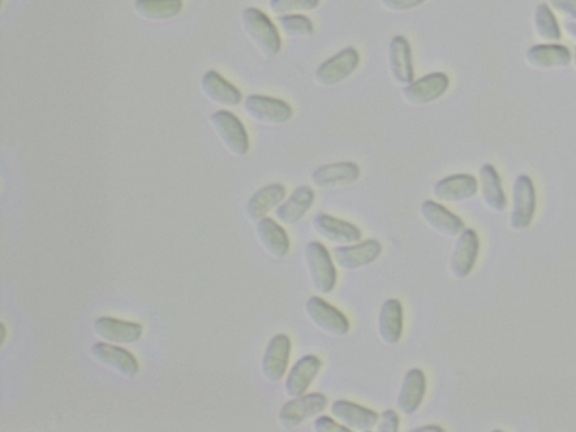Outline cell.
Listing matches in <instances>:
<instances>
[{
	"label": "cell",
	"mask_w": 576,
	"mask_h": 432,
	"mask_svg": "<svg viewBox=\"0 0 576 432\" xmlns=\"http://www.w3.org/2000/svg\"><path fill=\"white\" fill-rule=\"evenodd\" d=\"M256 233L262 248L273 258L283 259L290 253V237L273 219L264 218L258 221Z\"/></svg>",
	"instance_id": "cell-25"
},
{
	"label": "cell",
	"mask_w": 576,
	"mask_h": 432,
	"mask_svg": "<svg viewBox=\"0 0 576 432\" xmlns=\"http://www.w3.org/2000/svg\"><path fill=\"white\" fill-rule=\"evenodd\" d=\"M480 252L479 236L472 228L461 233L450 261V270L454 278L462 279L471 274Z\"/></svg>",
	"instance_id": "cell-15"
},
{
	"label": "cell",
	"mask_w": 576,
	"mask_h": 432,
	"mask_svg": "<svg viewBox=\"0 0 576 432\" xmlns=\"http://www.w3.org/2000/svg\"><path fill=\"white\" fill-rule=\"evenodd\" d=\"M536 189L530 176L520 175L514 186V209L511 227L523 230L531 226L536 211Z\"/></svg>",
	"instance_id": "cell-9"
},
{
	"label": "cell",
	"mask_w": 576,
	"mask_h": 432,
	"mask_svg": "<svg viewBox=\"0 0 576 432\" xmlns=\"http://www.w3.org/2000/svg\"><path fill=\"white\" fill-rule=\"evenodd\" d=\"M322 361L319 357L308 355L300 358L292 367L285 382L286 395L292 399L304 395L309 386L315 381L321 370Z\"/></svg>",
	"instance_id": "cell-20"
},
{
	"label": "cell",
	"mask_w": 576,
	"mask_h": 432,
	"mask_svg": "<svg viewBox=\"0 0 576 432\" xmlns=\"http://www.w3.org/2000/svg\"><path fill=\"white\" fill-rule=\"evenodd\" d=\"M305 261L316 291L322 295L333 292L337 284V270L325 245L317 241L309 242L305 248Z\"/></svg>",
	"instance_id": "cell-4"
},
{
	"label": "cell",
	"mask_w": 576,
	"mask_h": 432,
	"mask_svg": "<svg viewBox=\"0 0 576 432\" xmlns=\"http://www.w3.org/2000/svg\"><path fill=\"white\" fill-rule=\"evenodd\" d=\"M286 196L285 186L270 184L257 191L247 204V216L252 222L260 221L270 211L282 204Z\"/></svg>",
	"instance_id": "cell-28"
},
{
	"label": "cell",
	"mask_w": 576,
	"mask_h": 432,
	"mask_svg": "<svg viewBox=\"0 0 576 432\" xmlns=\"http://www.w3.org/2000/svg\"><path fill=\"white\" fill-rule=\"evenodd\" d=\"M477 189L479 183L474 176L457 174L438 180L433 186L432 195L440 202H464L474 197Z\"/></svg>",
	"instance_id": "cell-14"
},
{
	"label": "cell",
	"mask_w": 576,
	"mask_h": 432,
	"mask_svg": "<svg viewBox=\"0 0 576 432\" xmlns=\"http://www.w3.org/2000/svg\"><path fill=\"white\" fill-rule=\"evenodd\" d=\"M201 89L204 96L218 106L235 107L243 101L240 90L215 71L204 73L201 80Z\"/></svg>",
	"instance_id": "cell-17"
},
{
	"label": "cell",
	"mask_w": 576,
	"mask_h": 432,
	"mask_svg": "<svg viewBox=\"0 0 576 432\" xmlns=\"http://www.w3.org/2000/svg\"><path fill=\"white\" fill-rule=\"evenodd\" d=\"M526 60L530 66L537 69L565 68L572 62V52L558 43H544L530 47Z\"/></svg>",
	"instance_id": "cell-21"
},
{
	"label": "cell",
	"mask_w": 576,
	"mask_h": 432,
	"mask_svg": "<svg viewBox=\"0 0 576 432\" xmlns=\"http://www.w3.org/2000/svg\"><path fill=\"white\" fill-rule=\"evenodd\" d=\"M326 405H328V399L321 393L294 397L293 400L283 405L278 414L279 422L287 429H293L308 419L324 412Z\"/></svg>",
	"instance_id": "cell-8"
},
{
	"label": "cell",
	"mask_w": 576,
	"mask_h": 432,
	"mask_svg": "<svg viewBox=\"0 0 576 432\" xmlns=\"http://www.w3.org/2000/svg\"><path fill=\"white\" fill-rule=\"evenodd\" d=\"M315 201L316 194L311 187L299 186L291 196L277 207L276 219L286 226L298 223L311 210Z\"/></svg>",
	"instance_id": "cell-23"
},
{
	"label": "cell",
	"mask_w": 576,
	"mask_h": 432,
	"mask_svg": "<svg viewBox=\"0 0 576 432\" xmlns=\"http://www.w3.org/2000/svg\"><path fill=\"white\" fill-rule=\"evenodd\" d=\"M279 28L287 37L293 40L307 38L315 33V25L309 17L302 14H291L277 17Z\"/></svg>",
	"instance_id": "cell-32"
},
{
	"label": "cell",
	"mask_w": 576,
	"mask_h": 432,
	"mask_svg": "<svg viewBox=\"0 0 576 432\" xmlns=\"http://www.w3.org/2000/svg\"><path fill=\"white\" fill-rule=\"evenodd\" d=\"M94 328L96 334L103 339L118 344L136 343L144 334V328L141 324L110 317L97 319Z\"/></svg>",
	"instance_id": "cell-24"
},
{
	"label": "cell",
	"mask_w": 576,
	"mask_h": 432,
	"mask_svg": "<svg viewBox=\"0 0 576 432\" xmlns=\"http://www.w3.org/2000/svg\"><path fill=\"white\" fill-rule=\"evenodd\" d=\"M292 344L286 335L273 336L262 358V374L272 383L282 381L290 361Z\"/></svg>",
	"instance_id": "cell-13"
},
{
	"label": "cell",
	"mask_w": 576,
	"mask_h": 432,
	"mask_svg": "<svg viewBox=\"0 0 576 432\" xmlns=\"http://www.w3.org/2000/svg\"><path fill=\"white\" fill-rule=\"evenodd\" d=\"M331 413L351 431H371L378 423V414L375 411L350 401H335L331 405Z\"/></svg>",
	"instance_id": "cell-18"
},
{
	"label": "cell",
	"mask_w": 576,
	"mask_h": 432,
	"mask_svg": "<svg viewBox=\"0 0 576 432\" xmlns=\"http://www.w3.org/2000/svg\"><path fill=\"white\" fill-rule=\"evenodd\" d=\"M242 25L244 34L264 59H273L282 49V38L276 26L264 12L255 7L243 11Z\"/></svg>",
	"instance_id": "cell-1"
},
{
	"label": "cell",
	"mask_w": 576,
	"mask_h": 432,
	"mask_svg": "<svg viewBox=\"0 0 576 432\" xmlns=\"http://www.w3.org/2000/svg\"><path fill=\"white\" fill-rule=\"evenodd\" d=\"M269 10L277 16L316 11L320 0H269Z\"/></svg>",
	"instance_id": "cell-33"
},
{
	"label": "cell",
	"mask_w": 576,
	"mask_h": 432,
	"mask_svg": "<svg viewBox=\"0 0 576 432\" xmlns=\"http://www.w3.org/2000/svg\"><path fill=\"white\" fill-rule=\"evenodd\" d=\"M550 5L576 23V0H550Z\"/></svg>",
	"instance_id": "cell-37"
},
{
	"label": "cell",
	"mask_w": 576,
	"mask_h": 432,
	"mask_svg": "<svg viewBox=\"0 0 576 432\" xmlns=\"http://www.w3.org/2000/svg\"><path fill=\"white\" fill-rule=\"evenodd\" d=\"M425 2L427 0H380L382 7L391 12H409Z\"/></svg>",
	"instance_id": "cell-34"
},
{
	"label": "cell",
	"mask_w": 576,
	"mask_h": 432,
	"mask_svg": "<svg viewBox=\"0 0 576 432\" xmlns=\"http://www.w3.org/2000/svg\"><path fill=\"white\" fill-rule=\"evenodd\" d=\"M133 10L142 20L166 21L180 14L183 0H136Z\"/></svg>",
	"instance_id": "cell-29"
},
{
	"label": "cell",
	"mask_w": 576,
	"mask_h": 432,
	"mask_svg": "<svg viewBox=\"0 0 576 432\" xmlns=\"http://www.w3.org/2000/svg\"><path fill=\"white\" fill-rule=\"evenodd\" d=\"M244 113L253 122L266 127H282L293 118V108L279 98L251 95L243 103Z\"/></svg>",
	"instance_id": "cell-3"
},
{
	"label": "cell",
	"mask_w": 576,
	"mask_h": 432,
	"mask_svg": "<svg viewBox=\"0 0 576 432\" xmlns=\"http://www.w3.org/2000/svg\"><path fill=\"white\" fill-rule=\"evenodd\" d=\"M388 63L391 78L394 83L406 87L415 81V68L412 62L410 42L403 36H395L390 41Z\"/></svg>",
	"instance_id": "cell-10"
},
{
	"label": "cell",
	"mask_w": 576,
	"mask_h": 432,
	"mask_svg": "<svg viewBox=\"0 0 576 432\" xmlns=\"http://www.w3.org/2000/svg\"><path fill=\"white\" fill-rule=\"evenodd\" d=\"M360 55L355 47L348 46L333 55L315 71V83L320 87H334L343 83L359 67Z\"/></svg>",
	"instance_id": "cell-5"
},
{
	"label": "cell",
	"mask_w": 576,
	"mask_h": 432,
	"mask_svg": "<svg viewBox=\"0 0 576 432\" xmlns=\"http://www.w3.org/2000/svg\"><path fill=\"white\" fill-rule=\"evenodd\" d=\"M313 228L317 235L331 244L350 245L362 240V231L358 227L329 214H317L313 220Z\"/></svg>",
	"instance_id": "cell-11"
},
{
	"label": "cell",
	"mask_w": 576,
	"mask_h": 432,
	"mask_svg": "<svg viewBox=\"0 0 576 432\" xmlns=\"http://www.w3.org/2000/svg\"><path fill=\"white\" fill-rule=\"evenodd\" d=\"M313 428L317 432H350V428L339 425L333 418L321 416L316 419Z\"/></svg>",
	"instance_id": "cell-35"
},
{
	"label": "cell",
	"mask_w": 576,
	"mask_h": 432,
	"mask_svg": "<svg viewBox=\"0 0 576 432\" xmlns=\"http://www.w3.org/2000/svg\"><path fill=\"white\" fill-rule=\"evenodd\" d=\"M359 177L360 168L357 163L341 162L317 168L311 175V181L317 188H333L355 183Z\"/></svg>",
	"instance_id": "cell-19"
},
{
	"label": "cell",
	"mask_w": 576,
	"mask_h": 432,
	"mask_svg": "<svg viewBox=\"0 0 576 432\" xmlns=\"http://www.w3.org/2000/svg\"><path fill=\"white\" fill-rule=\"evenodd\" d=\"M210 124L223 148L234 157L243 158L251 148L248 133L242 120L227 111H218L210 118Z\"/></svg>",
	"instance_id": "cell-2"
},
{
	"label": "cell",
	"mask_w": 576,
	"mask_h": 432,
	"mask_svg": "<svg viewBox=\"0 0 576 432\" xmlns=\"http://www.w3.org/2000/svg\"><path fill=\"white\" fill-rule=\"evenodd\" d=\"M427 382L423 370L412 369L404 376L398 396V409L403 414H414L423 403Z\"/></svg>",
	"instance_id": "cell-22"
},
{
	"label": "cell",
	"mask_w": 576,
	"mask_h": 432,
	"mask_svg": "<svg viewBox=\"0 0 576 432\" xmlns=\"http://www.w3.org/2000/svg\"><path fill=\"white\" fill-rule=\"evenodd\" d=\"M403 331V308L401 302L390 299L383 303L378 315V335L385 345H397Z\"/></svg>",
	"instance_id": "cell-26"
},
{
	"label": "cell",
	"mask_w": 576,
	"mask_h": 432,
	"mask_svg": "<svg viewBox=\"0 0 576 432\" xmlns=\"http://www.w3.org/2000/svg\"><path fill=\"white\" fill-rule=\"evenodd\" d=\"M574 62H575V66H576V47H575V50H574Z\"/></svg>",
	"instance_id": "cell-39"
},
{
	"label": "cell",
	"mask_w": 576,
	"mask_h": 432,
	"mask_svg": "<svg viewBox=\"0 0 576 432\" xmlns=\"http://www.w3.org/2000/svg\"><path fill=\"white\" fill-rule=\"evenodd\" d=\"M305 313L309 321L326 335L343 336L350 332V321L345 315L321 297H309L305 303Z\"/></svg>",
	"instance_id": "cell-7"
},
{
	"label": "cell",
	"mask_w": 576,
	"mask_h": 432,
	"mask_svg": "<svg viewBox=\"0 0 576 432\" xmlns=\"http://www.w3.org/2000/svg\"><path fill=\"white\" fill-rule=\"evenodd\" d=\"M450 80L444 72H432L415 80L401 90V97L407 105H429L440 99L448 90Z\"/></svg>",
	"instance_id": "cell-6"
},
{
	"label": "cell",
	"mask_w": 576,
	"mask_h": 432,
	"mask_svg": "<svg viewBox=\"0 0 576 432\" xmlns=\"http://www.w3.org/2000/svg\"><path fill=\"white\" fill-rule=\"evenodd\" d=\"M420 214L427 226L441 236L455 237L461 235L465 228L459 216L451 213L437 202H424L420 207Z\"/></svg>",
	"instance_id": "cell-16"
},
{
	"label": "cell",
	"mask_w": 576,
	"mask_h": 432,
	"mask_svg": "<svg viewBox=\"0 0 576 432\" xmlns=\"http://www.w3.org/2000/svg\"><path fill=\"white\" fill-rule=\"evenodd\" d=\"M382 253V245L377 240H366L359 244L334 248L335 263L342 270H355L371 265Z\"/></svg>",
	"instance_id": "cell-12"
},
{
	"label": "cell",
	"mask_w": 576,
	"mask_h": 432,
	"mask_svg": "<svg viewBox=\"0 0 576 432\" xmlns=\"http://www.w3.org/2000/svg\"><path fill=\"white\" fill-rule=\"evenodd\" d=\"M414 431H433V432L440 431V432H442V431H444V429H442L441 427L432 425V426H424V427L416 428V429H414Z\"/></svg>",
	"instance_id": "cell-38"
},
{
	"label": "cell",
	"mask_w": 576,
	"mask_h": 432,
	"mask_svg": "<svg viewBox=\"0 0 576 432\" xmlns=\"http://www.w3.org/2000/svg\"><path fill=\"white\" fill-rule=\"evenodd\" d=\"M534 24L537 36L541 40L548 43L561 41L562 31L556 16L547 4L541 3L536 7L534 12Z\"/></svg>",
	"instance_id": "cell-31"
},
{
	"label": "cell",
	"mask_w": 576,
	"mask_h": 432,
	"mask_svg": "<svg viewBox=\"0 0 576 432\" xmlns=\"http://www.w3.org/2000/svg\"><path fill=\"white\" fill-rule=\"evenodd\" d=\"M481 186H482V196L485 204L489 209L496 212L506 210L508 201L502 188V181L498 176L496 167L491 163H485L480 170Z\"/></svg>",
	"instance_id": "cell-30"
},
{
	"label": "cell",
	"mask_w": 576,
	"mask_h": 432,
	"mask_svg": "<svg viewBox=\"0 0 576 432\" xmlns=\"http://www.w3.org/2000/svg\"><path fill=\"white\" fill-rule=\"evenodd\" d=\"M92 353L97 361L128 378H133L139 371V364L136 358L128 350L119 348L118 345L98 343L92 347Z\"/></svg>",
	"instance_id": "cell-27"
},
{
	"label": "cell",
	"mask_w": 576,
	"mask_h": 432,
	"mask_svg": "<svg viewBox=\"0 0 576 432\" xmlns=\"http://www.w3.org/2000/svg\"><path fill=\"white\" fill-rule=\"evenodd\" d=\"M399 427V414L394 410H386L382 413L381 422L378 423L377 430L380 432H398Z\"/></svg>",
	"instance_id": "cell-36"
}]
</instances>
